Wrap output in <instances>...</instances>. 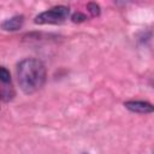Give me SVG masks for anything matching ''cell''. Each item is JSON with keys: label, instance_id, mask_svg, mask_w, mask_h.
<instances>
[{"label": "cell", "instance_id": "cell-7", "mask_svg": "<svg viewBox=\"0 0 154 154\" xmlns=\"http://www.w3.org/2000/svg\"><path fill=\"white\" fill-rule=\"evenodd\" d=\"M71 18H72V22H75V23H82V22H84L87 19V16L81 13V12H76V13L72 14Z\"/></svg>", "mask_w": 154, "mask_h": 154}, {"label": "cell", "instance_id": "cell-1", "mask_svg": "<svg viewBox=\"0 0 154 154\" xmlns=\"http://www.w3.org/2000/svg\"><path fill=\"white\" fill-rule=\"evenodd\" d=\"M17 77L20 89L25 94H32L43 87L47 72L41 60L28 58L17 65Z\"/></svg>", "mask_w": 154, "mask_h": 154}, {"label": "cell", "instance_id": "cell-4", "mask_svg": "<svg viewBox=\"0 0 154 154\" xmlns=\"http://www.w3.org/2000/svg\"><path fill=\"white\" fill-rule=\"evenodd\" d=\"M23 23H24V17L23 16H14L10 19H6L1 24V28L4 30H7V31H16V30H19L22 28Z\"/></svg>", "mask_w": 154, "mask_h": 154}, {"label": "cell", "instance_id": "cell-2", "mask_svg": "<svg viewBox=\"0 0 154 154\" xmlns=\"http://www.w3.org/2000/svg\"><path fill=\"white\" fill-rule=\"evenodd\" d=\"M70 13V8L64 5L54 6L42 13H40L35 18V23L37 24H60L63 23Z\"/></svg>", "mask_w": 154, "mask_h": 154}, {"label": "cell", "instance_id": "cell-3", "mask_svg": "<svg viewBox=\"0 0 154 154\" xmlns=\"http://www.w3.org/2000/svg\"><path fill=\"white\" fill-rule=\"evenodd\" d=\"M124 106L131 111V112H135V113H152L153 112V106L152 103L147 102V101H126L124 103Z\"/></svg>", "mask_w": 154, "mask_h": 154}, {"label": "cell", "instance_id": "cell-5", "mask_svg": "<svg viewBox=\"0 0 154 154\" xmlns=\"http://www.w3.org/2000/svg\"><path fill=\"white\" fill-rule=\"evenodd\" d=\"M0 82L2 84H11V73L4 66H0Z\"/></svg>", "mask_w": 154, "mask_h": 154}, {"label": "cell", "instance_id": "cell-6", "mask_svg": "<svg viewBox=\"0 0 154 154\" xmlns=\"http://www.w3.org/2000/svg\"><path fill=\"white\" fill-rule=\"evenodd\" d=\"M87 7H88V11L90 12V14L93 17H96V16L100 14V6L96 2H89L87 5Z\"/></svg>", "mask_w": 154, "mask_h": 154}]
</instances>
